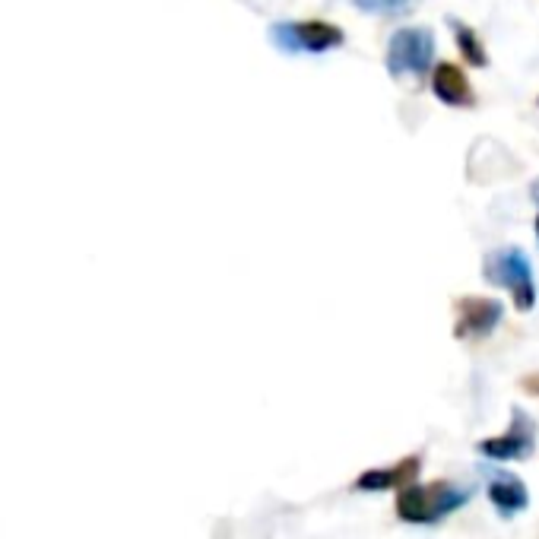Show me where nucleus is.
I'll return each instance as SVG.
<instances>
[{"mask_svg": "<svg viewBox=\"0 0 539 539\" xmlns=\"http://www.w3.org/2000/svg\"><path fill=\"white\" fill-rule=\"evenodd\" d=\"M470 501V489L457 486L451 479H435V482H410V486L397 489L394 511L403 524L429 527L438 524L441 517L454 514Z\"/></svg>", "mask_w": 539, "mask_h": 539, "instance_id": "f257e3e1", "label": "nucleus"}, {"mask_svg": "<svg viewBox=\"0 0 539 539\" xmlns=\"http://www.w3.org/2000/svg\"><path fill=\"white\" fill-rule=\"evenodd\" d=\"M435 39L425 29H400L387 48V70L400 77V73H422L432 64Z\"/></svg>", "mask_w": 539, "mask_h": 539, "instance_id": "f03ea898", "label": "nucleus"}, {"mask_svg": "<svg viewBox=\"0 0 539 539\" xmlns=\"http://www.w3.org/2000/svg\"><path fill=\"white\" fill-rule=\"evenodd\" d=\"M511 429L505 435H495L476 444V451L482 457H492V460H527L533 454V444H536V425L524 410H514L511 413Z\"/></svg>", "mask_w": 539, "mask_h": 539, "instance_id": "7ed1b4c3", "label": "nucleus"}, {"mask_svg": "<svg viewBox=\"0 0 539 539\" xmlns=\"http://www.w3.org/2000/svg\"><path fill=\"white\" fill-rule=\"evenodd\" d=\"M489 276L498 286H508L514 292V302L520 311H530L533 305V276H530V260L520 248L498 251L489 264Z\"/></svg>", "mask_w": 539, "mask_h": 539, "instance_id": "20e7f679", "label": "nucleus"}, {"mask_svg": "<svg viewBox=\"0 0 539 539\" xmlns=\"http://www.w3.org/2000/svg\"><path fill=\"white\" fill-rule=\"evenodd\" d=\"M273 42L286 51H327L343 42L337 26L327 23H299V26H273Z\"/></svg>", "mask_w": 539, "mask_h": 539, "instance_id": "39448f33", "label": "nucleus"}, {"mask_svg": "<svg viewBox=\"0 0 539 539\" xmlns=\"http://www.w3.org/2000/svg\"><path fill=\"white\" fill-rule=\"evenodd\" d=\"M422 470V457H403L394 467H375V470H365L356 482H352V489L356 492H387V489H403L416 482Z\"/></svg>", "mask_w": 539, "mask_h": 539, "instance_id": "423d86ee", "label": "nucleus"}, {"mask_svg": "<svg viewBox=\"0 0 539 539\" xmlns=\"http://www.w3.org/2000/svg\"><path fill=\"white\" fill-rule=\"evenodd\" d=\"M489 501H492V508L498 511V517L511 520L520 511H527L530 492H527L524 479H520V476L505 473V470H495L492 479H489Z\"/></svg>", "mask_w": 539, "mask_h": 539, "instance_id": "0eeeda50", "label": "nucleus"}, {"mask_svg": "<svg viewBox=\"0 0 539 539\" xmlns=\"http://www.w3.org/2000/svg\"><path fill=\"white\" fill-rule=\"evenodd\" d=\"M463 321L457 324V337H486L501 318V305L486 299H467L460 305Z\"/></svg>", "mask_w": 539, "mask_h": 539, "instance_id": "6e6552de", "label": "nucleus"}, {"mask_svg": "<svg viewBox=\"0 0 539 539\" xmlns=\"http://www.w3.org/2000/svg\"><path fill=\"white\" fill-rule=\"evenodd\" d=\"M432 89L435 96L444 102V105H467L473 96H470V86H467V77L454 67V64H441L435 70V80H432Z\"/></svg>", "mask_w": 539, "mask_h": 539, "instance_id": "1a4fd4ad", "label": "nucleus"}, {"mask_svg": "<svg viewBox=\"0 0 539 539\" xmlns=\"http://www.w3.org/2000/svg\"><path fill=\"white\" fill-rule=\"evenodd\" d=\"M457 45L467 51V58L473 61V64H486V58H482V48H479V42H476V35L467 29V26H457Z\"/></svg>", "mask_w": 539, "mask_h": 539, "instance_id": "9d476101", "label": "nucleus"}, {"mask_svg": "<svg viewBox=\"0 0 539 539\" xmlns=\"http://www.w3.org/2000/svg\"><path fill=\"white\" fill-rule=\"evenodd\" d=\"M536 232H539V219H536Z\"/></svg>", "mask_w": 539, "mask_h": 539, "instance_id": "9b49d317", "label": "nucleus"}]
</instances>
